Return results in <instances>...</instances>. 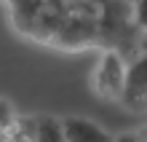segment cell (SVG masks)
Masks as SVG:
<instances>
[{"mask_svg":"<svg viewBox=\"0 0 147 142\" xmlns=\"http://www.w3.org/2000/svg\"><path fill=\"white\" fill-rule=\"evenodd\" d=\"M128 88V65L118 51L102 54L96 70H94V91L102 99H123Z\"/></svg>","mask_w":147,"mask_h":142,"instance_id":"obj_1","label":"cell"},{"mask_svg":"<svg viewBox=\"0 0 147 142\" xmlns=\"http://www.w3.org/2000/svg\"><path fill=\"white\" fill-rule=\"evenodd\" d=\"M62 123H64L67 142H115V137H112L107 129H102L99 123H94L91 118L70 115V118H62Z\"/></svg>","mask_w":147,"mask_h":142,"instance_id":"obj_2","label":"cell"},{"mask_svg":"<svg viewBox=\"0 0 147 142\" xmlns=\"http://www.w3.org/2000/svg\"><path fill=\"white\" fill-rule=\"evenodd\" d=\"M123 102L134 110H147V54L128 67V88Z\"/></svg>","mask_w":147,"mask_h":142,"instance_id":"obj_3","label":"cell"},{"mask_svg":"<svg viewBox=\"0 0 147 142\" xmlns=\"http://www.w3.org/2000/svg\"><path fill=\"white\" fill-rule=\"evenodd\" d=\"M32 121V142H67L64 123L56 115H35Z\"/></svg>","mask_w":147,"mask_h":142,"instance_id":"obj_4","label":"cell"},{"mask_svg":"<svg viewBox=\"0 0 147 142\" xmlns=\"http://www.w3.org/2000/svg\"><path fill=\"white\" fill-rule=\"evenodd\" d=\"M115 142H136V131H123L115 137Z\"/></svg>","mask_w":147,"mask_h":142,"instance_id":"obj_5","label":"cell"},{"mask_svg":"<svg viewBox=\"0 0 147 142\" xmlns=\"http://www.w3.org/2000/svg\"><path fill=\"white\" fill-rule=\"evenodd\" d=\"M136 142H147V129H139V131H136Z\"/></svg>","mask_w":147,"mask_h":142,"instance_id":"obj_6","label":"cell"}]
</instances>
